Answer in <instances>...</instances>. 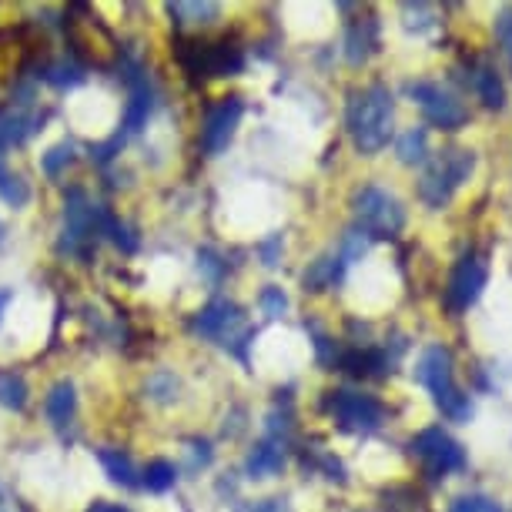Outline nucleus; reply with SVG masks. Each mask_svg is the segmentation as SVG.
<instances>
[{"instance_id":"17","label":"nucleus","mask_w":512,"mask_h":512,"mask_svg":"<svg viewBox=\"0 0 512 512\" xmlns=\"http://www.w3.org/2000/svg\"><path fill=\"white\" fill-rule=\"evenodd\" d=\"M342 268H345L342 258H322V262H315L308 268L302 282H305V288H312V292H322V288L335 285L338 278H342Z\"/></svg>"},{"instance_id":"3","label":"nucleus","mask_w":512,"mask_h":512,"mask_svg":"<svg viewBox=\"0 0 512 512\" xmlns=\"http://www.w3.org/2000/svg\"><path fill=\"white\" fill-rule=\"evenodd\" d=\"M472 164H476L472 151H442V158L419 181L422 201H429L432 208H442L452 198V191L472 175Z\"/></svg>"},{"instance_id":"18","label":"nucleus","mask_w":512,"mask_h":512,"mask_svg":"<svg viewBox=\"0 0 512 512\" xmlns=\"http://www.w3.org/2000/svg\"><path fill=\"white\" fill-rule=\"evenodd\" d=\"M395 151H399V161L402 164H419L425 161V154H429V134L422 128H409L395 144Z\"/></svg>"},{"instance_id":"20","label":"nucleus","mask_w":512,"mask_h":512,"mask_svg":"<svg viewBox=\"0 0 512 512\" xmlns=\"http://www.w3.org/2000/svg\"><path fill=\"white\" fill-rule=\"evenodd\" d=\"M4 158L7 154H0V198H4L11 208H21V205H27V198H31V188H27L24 178L11 175V171L4 168Z\"/></svg>"},{"instance_id":"7","label":"nucleus","mask_w":512,"mask_h":512,"mask_svg":"<svg viewBox=\"0 0 512 512\" xmlns=\"http://www.w3.org/2000/svg\"><path fill=\"white\" fill-rule=\"evenodd\" d=\"M328 409H332L335 422L349 432H372L382 422V405L362 392H332Z\"/></svg>"},{"instance_id":"5","label":"nucleus","mask_w":512,"mask_h":512,"mask_svg":"<svg viewBox=\"0 0 512 512\" xmlns=\"http://www.w3.org/2000/svg\"><path fill=\"white\" fill-rule=\"evenodd\" d=\"M409 98L419 104L425 118H429L442 131H456V128H462V124L469 121V111L462 108V104L452 98L442 84H432V81L409 84Z\"/></svg>"},{"instance_id":"11","label":"nucleus","mask_w":512,"mask_h":512,"mask_svg":"<svg viewBox=\"0 0 512 512\" xmlns=\"http://www.w3.org/2000/svg\"><path fill=\"white\" fill-rule=\"evenodd\" d=\"M245 325V318H241L238 312V305H231V302H211L205 305L198 312L195 318V332L198 335H205V338H225V345L228 342H238L235 332Z\"/></svg>"},{"instance_id":"22","label":"nucleus","mask_w":512,"mask_h":512,"mask_svg":"<svg viewBox=\"0 0 512 512\" xmlns=\"http://www.w3.org/2000/svg\"><path fill=\"white\" fill-rule=\"evenodd\" d=\"M345 44H349V51H345V54H349V61H352V64H362L365 57L372 54V44H375V24H372V21L355 24L352 31H349V41H345Z\"/></svg>"},{"instance_id":"32","label":"nucleus","mask_w":512,"mask_h":512,"mask_svg":"<svg viewBox=\"0 0 512 512\" xmlns=\"http://www.w3.org/2000/svg\"><path fill=\"white\" fill-rule=\"evenodd\" d=\"M88 512H128L124 506H111V502H94Z\"/></svg>"},{"instance_id":"34","label":"nucleus","mask_w":512,"mask_h":512,"mask_svg":"<svg viewBox=\"0 0 512 512\" xmlns=\"http://www.w3.org/2000/svg\"><path fill=\"white\" fill-rule=\"evenodd\" d=\"M7 298H11V295H0V312H4V305H7Z\"/></svg>"},{"instance_id":"15","label":"nucleus","mask_w":512,"mask_h":512,"mask_svg":"<svg viewBox=\"0 0 512 512\" xmlns=\"http://www.w3.org/2000/svg\"><path fill=\"white\" fill-rule=\"evenodd\" d=\"M74 405H77L74 385L71 382H61V385H54L51 395H47L44 412H47V419L57 425V429H64V425L74 419Z\"/></svg>"},{"instance_id":"9","label":"nucleus","mask_w":512,"mask_h":512,"mask_svg":"<svg viewBox=\"0 0 512 512\" xmlns=\"http://www.w3.org/2000/svg\"><path fill=\"white\" fill-rule=\"evenodd\" d=\"M241 114H245V104H241L238 98H225L218 108L208 111L205 128H201V144H205L208 154H221L228 148L231 138H235V131H238Z\"/></svg>"},{"instance_id":"8","label":"nucleus","mask_w":512,"mask_h":512,"mask_svg":"<svg viewBox=\"0 0 512 512\" xmlns=\"http://www.w3.org/2000/svg\"><path fill=\"white\" fill-rule=\"evenodd\" d=\"M98 205H91L84 191H71L67 195V208H64V248L77 251L84 241H91L98 235Z\"/></svg>"},{"instance_id":"19","label":"nucleus","mask_w":512,"mask_h":512,"mask_svg":"<svg viewBox=\"0 0 512 512\" xmlns=\"http://www.w3.org/2000/svg\"><path fill=\"white\" fill-rule=\"evenodd\" d=\"M472 84H476L479 98L486 101V108H502V104H506V91H502V81H499V74L492 71V67H482V71H476Z\"/></svg>"},{"instance_id":"35","label":"nucleus","mask_w":512,"mask_h":512,"mask_svg":"<svg viewBox=\"0 0 512 512\" xmlns=\"http://www.w3.org/2000/svg\"><path fill=\"white\" fill-rule=\"evenodd\" d=\"M0 241H4V225H0Z\"/></svg>"},{"instance_id":"16","label":"nucleus","mask_w":512,"mask_h":512,"mask_svg":"<svg viewBox=\"0 0 512 512\" xmlns=\"http://www.w3.org/2000/svg\"><path fill=\"white\" fill-rule=\"evenodd\" d=\"M98 459H101L104 472L111 476V482H118V486H124V489L138 486V472H134V462L124 456L121 449H101Z\"/></svg>"},{"instance_id":"24","label":"nucleus","mask_w":512,"mask_h":512,"mask_svg":"<svg viewBox=\"0 0 512 512\" xmlns=\"http://www.w3.org/2000/svg\"><path fill=\"white\" fill-rule=\"evenodd\" d=\"M0 405L21 412L27 405V385L21 375H0Z\"/></svg>"},{"instance_id":"1","label":"nucleus","mask_w":512,"mask_h":512,"mask_svg":"<svg viewBox=\"0 0 512 512\" xmlns=\"http://www.w3.org/2000/svg\"><path fill=\"white\" fill-rule=\"evenodd\" d=\"M349 131L362 154L382 151L392 138V94L382 84L359 91L349 101Z\"/></svg>"},{"instance_id":"25","label":"nucleus","mask_w":512,"mask_h":512,"mask_svg":"<svg viewBox=\"0 0 512 512\" xmlns=\"http://www.w3.org/2000/svg\"><path fill=\"white\" fill-rule=\"evenodd\" d=\"M44 81L47 84H54V88H74V84H81L84 81V74H81V67L71 64V61H61V64H51L44 71Z\"/></svg>"},{"instance_id":"29","label":"nucleus","mask_w":512,"mask_h":512,"mask_svg":"<svg viewBox=\"0 0 512 512\" xmlns=\"http://www.w3.org/2000/svg\"><path fill=\"white\" fill-rule=\"evenodd\" d=\"M452 512H502L499 502H492L486 496H466L459 499L456 506H452Z\"/></svg>"},{"instance_id":"2","label":"nucleus","mask_w":512,"mask_h":512,"mask_svg":"<svg viewBox=\"0 0 512 512\" xmlns=\"http://www.w3.org/2000/svg\"><path fill=\"white\" fill-rule=\"evenodd\" d=\"M415 379L432 392V399H436L442 415H449L452 422H466L472 415L469 395H462L456 379H452V352L449 349H442V345L425 349V355L419 359V369H415Z\"/></svg>"},{"instance_id":"13","label":"nucleus","mask_w":512,"mask_h":512,"mask_svg":"<svg viewBox=\"0 0 512 512\" xmlns=\"http://www.w3.org/2000/svg\"><path fill=\"white\" fill-rule=\"evenodd\" d=\"M128 84H131V101H128V111H124V131L134 134V131H141L144 124H148L154 94H151L148 77H144L141 71H131L128 74Z\"/></svg>"},{"instance_id":"12","label":"nucleus","mask_w":512,"mask_h":512,"mask_svg":"<svg viewBox=\"0 0 512 512\" xmlns=\"http://www.w3.org/2000/svg\"><path fill=\"white\" fill-rule=\"evenodd\" d=\"M245 57L235 44H201L198 54L191 57L188 67L195 74H205V77H225V74H238Z\"/></svg>"},{"instance_id":"6","label":"nucleus","mask_w":512,"mask_h":512,"mask_svg":"<svg viewBox=\"0 0 512 512\" xmlns=\"http://www.w3.org/2000/svg\"><path fill=\"white\" fill-rule=\"evenodd\" d=\"M412 452L425 462L429 476H446V472H456L466 466V452L452 436H446L442 429H425L412 439Z\"/></svg>"},{"instance_id":"28","label":"nucleus","mask_w":512,"mask_h":512,"mask_svg":"<svg viewBox=\"0 0 512 512\" xmlns=\"http://www.w3.org/2000/svg\"><path fill=\"white\" fill-rule=\"evenodd\" d=\"M148 389H151V392H158L154 399L171 402V399H175V392H178V379H175L171 372H158V375H154V379L148 382Z\"/></svg>"},{"instance_id":"10","label":"nucleus","mask_w":512,"mask_h":512,"mask_svg":"<svg viewBox=\"0 0 512 512\" xmlns=\"http://www.w3.org/2000/svg\"><path fill=\"white\" fill-rule=\"evenodd\" d=\"M482 285H486V265H482L476 255H466L449 278L446 305L452 308V312H466V308L479 298Z\"/></svg>"},{"instance_id":"23","label":"nucleus","mask_w":512,"mask_h":512,"mask_svg":"<svg viewBox=\"0 0 512 512\" xmlns=\"http://www.w3.org/2000/svg\"><path fill=\"white\" fill-rule=\"evenodd\" d=\"M342 369L355 375V379H362V375H375L382 369V355L379 352H372V349H365V352H349V355H342Z\"/></svg>"},{"instance_id":"21","label":"nucleus","mask_w":512,"mask_h":512,"mask_svg":"<svg viewBox=\"0 0 512 512\" xmlns=\"http://www.w3.org/2000/svg\"><path fill=\"white\" fill-rule=\"evenodd\" d=\"M141 482L148 486V492H168L178 482V469L171 466V462H164V459L148 462L144 472H141Z\"/></svg>"},{"instance_id":"14","label":"nucleus","mask_w":512,"mask_h":512,"mask_svg":"<svg viewBox=\"0 0 512 512\" xmlns=\"http://www.w3.org/2000/svg\"><path fill=\"white\" fill-rule=\"evenodd\" d=\"M282 466H285V449L268 439V442H258V446L248 452L245 472L251 479H262V476H275Z\"/></svg>"},{"instance_id":"30","label":"nucleus","mask_w":512,"mask_h":512,"mask_svg":"<svg viewBox=\"0 0 512 512\" xmlns=\"http://www.w3.org/2000/svg\"><path fill=\"white\" fill-rule=\"evenodd\" d=\"M198 268H201V272H205L208 278H211V282H215V278L221 275V268H225V265H221L218 262V255H215V251H198Z\"/></svg>"},{"instance_id":"31","label":"nucleus","mask_w":512,"mask_h":512,"mask_svg":"<svg viewBox=\"0 0 512 512\" xmlns=\"http://www.w3.org/2000/svg\"><path fill=\"white\" fill-rule=\"evenodd\" d=\"M496 34H499V41L506 44V51L512 54V11H506L496 21Z\"/></svg>"},{"instance_id":"4","label":"nucleus","mask_w":512,"mask_h":512,"mask_svg":"<svg viewBox=\"0 0 512 512\" xmlns=\"http://www.w3.org/2000/svg\"><path fill=\"white\" fill-rule=\"evenodd\" d=\"M355 215L362 221V231L372 238H389L405 225L402 205L382 188H362L355 198Z\"/></svg>"},{"instance_id":"27","label":"nucleus","mask_w":512,"mask_h":512,"mask_svg":"<svg viewBox=\"0 0 512 512\" xmlns=\"http://www.w3.org/2000/svg\"><path fill=\"white\" fill-rule=\"evenodd\" d=\"M258 305H262V312L268 315V318H278L288 308V298H285V292L282 288H265L262 292V298H258Z\"/></svg>"},{"instance_id":"33","label":"nucleus","mask_w":512,"mask_h":512,"mask_svg":"<svg viewBox=\"0 0 512 512\" xmlns=\"http://www.w3.org/2000/svg\"><path fill=\"white\" fill-rule=\"evenodd\" d=\"M0 512H17V509H14V499L7 496V489H4V486H0Z\"/></svg>"},{"instance_id":"26","label":"nucleus","mask_w":512,"mask_h":512,"mask_svg":"<svg viewBox=\"0 0 512 512\" xmlns=\"http://www.w3.org/2000/svg\"><path fill=\"white\" fill-rule=\"evenodd\" d=\"M71 158H74L71 144H57V148H51L41 158V168L47 171V175H61V168H64V164H71Z\"/></svg>"}]
</instances>
